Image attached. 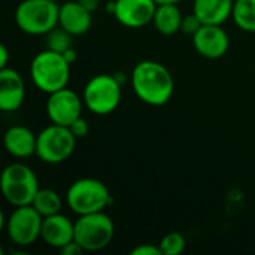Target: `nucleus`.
Masks as SVG:
<instances>
[{
	"mask_svg": "<svg viewBox=\"0 0 255 255\" xmlns=\"http://www.w3.org/2000/svg\"><path fill=\"white\" fill-rule=\"evenodd\" d=\"M203 25V22L199 19V16L193 12L190 15H185L182 18V24H181V31H184L185 34H190V36H194L199 28Z\"/></svg>",
	"mask_w": 255,
	"mask_h": 255,
	"instance_id": "nucleus-23",
	"label": "nucleus"
},
{
	"mask_svg": "<svg viewBox=\"0 0 255 255\" xmlns=\"http://www.w3.org/2000/svg\"><path fill=\"white\" fill-rule=\"evenodd\" d=\"M235 0H194L193 12L203 24L223 25L233 15Z\"/></svg>",
	"mask_w": 255,
	"mask_h": 255,
	"instance_id": "nucleus-17",
	"label": "nucleus"
},
{
	"mask_svg": "<svg viewBox=\"0 0 255 255\" xmlns=\"http://www.w3.org/2000/svg\"><path fill=\"white\" fill-rule=\"evenodd\" d=\"M60 6L54 0H22L15 10L18 28L31 36L48 34L58 25Z\"/></svg>",
	"mask_w": 255,
	"mask_h": 255,
	"instance_id": "nucleus-3",
	"label": "nucleus"
},
{
	"mask_svg": "<svg viewBox=\"0 0 255 255\" xmlns=\"http://www.w3.org/2000/svg\"><path fill=\"white\" fill-rule=\"evenodd\" d=\"M232 18L241 30L255 33V0H235Z\"/></svg>",
	"mask_w": 255,
	"mask_h": 255,
	"instance_id": "nucleus-20",
	"label": "nucleus"
},
{
	"mask_svg": "<svg viewBox=\"0 0 255 255\" xmlns=\"http://www.w3.org/2000/svg\"><path fill=\"white\" fill-rule=\"evenodd\" d=\"M40 239L48 247L61 250L64 245L75 241V223L61 214L45 217L42 221Z\"/></svg>",
	"mask_w": 255,
	"mask_h": 255,
	"instance_id": "nucleus-14",
	"label": "nucleus"
},
{
	"mask_svg": "<svg viewBox=\"0 0 255 255\" xmlns=\"http://www.w3.org/2000/svg\"><path fill=\"white\" fill-rule=\"evenodd\" d=\"M130 255H163L160 247H155L152 244H143L136 247L134 250L130 251Z\"/></svg>",
	"mask_w": 255,
	"mask_h": 255,
	"instance_id": "nucleus-25",
	"label": "nucleus"
},
{
	"mask_svg": "<svg viewBox=\"0 0 255 255\" xmlns=\"http://www.w3.org/2000/svg\"><path fill=\"white\" fill-rule=\"evenodd\" d=\"M76 140L69 127L51 124L37 134L36 155L43 163L60 164L73 154Z\"/></svg>",
	"mask_w": 255,
	"mask_h": 255,
	"instance_id": "nucleus-8",
	"label": "nucleus"
},
{
	"mask_svg": "<svg viewBox=\"0 0 255 255\" xmlns=\"http://www.w3.org/2000/svg\"><path fill=\"white\" fill-rule=\"evenodd\" d=\"M115 226L109 215L94 212L88 215H79L75 221V241L84 248V251H102L114 239Z\"/></svg>",
	"mask_w": 255,
	"mask_h": 255,
	"instance_id": "nucleus-7",
	"label": "nucleus"
},
{
	"mask_svg": "<svg viewBox=\"0 0 255 255\" xmlns=\"http://www.w3.org/2000/svg\"><path fill=\"white\" fill-rule=\"evenodd\" d=\"M43 217L31 206L15 208L6 220V235L9 241L18 247H30L40 239Z\"/></svg>",
	"mask_w": 255,
	"mask_h": 255,
	"instance_id": "nucleus-9",
	"label": "nucleus"
},
{
	"mask_svg": "<svg viewBox=\"0 0 255 255\" xmlns=\"http://www.w3.org/2000/svg\"><path fill=\"white\" fill-rule=\"evenodd\" d=\"M60 253L63 255H81L84 253V248H82L76 241H72V242H69L67 245H64V247L60 250Z\"/></svg>",
	"mask_w": 255,
	"mask_h": 255,
	"instance_id": "nucleus-26",
	"label": "nucleus"
},
{
	"mask_svg": "<svg viewBox=\"0 0 255 255\" xmlns=\"http://www.w3.org/2000/svg\"><path fill=\"white\" fill-rule=\"evenodd\" d=\"M0 188L4 200L13 208H18L31 205L39 191V181L28 166L24 163H12L1 172Z\"/></svg>",
	"mask_w": 255,
	"mask_h": 255,
	"instance_id": "nucleus-4",
	"label": "nucleus"
},
{
	"mask_svg": "<svg viewBox=\"0 0 255 255\" xmlns=\"http://www.w3.org/2000/svg\"><path fill=\"white\" fill-rule=\"evenodd\" d=\"M121 82L112 75H96L93 76L84 88V105L96 115H109L121 103Z\"/></svg>",
	"mask_w": 255,
	"mask_h": 255,
	"instance_id": "nucleus-6",
	"label": "nucleus"
},
{
	"mask_svg": "<svg viewBox=\"0 0 255 255\" xmlns=\"http://www.w3.org/2000/svg\"><path fill=\"white\" fill-rule=\"evenodd\" d=\"M70 63L63 54L45 49L36 54L30 63V78L36 88L51 94L66 88L70 79Z\"/></svg>",
	"mask_w": 255,
	"mask_h": 255,
	"instance_id": "nucleus-2",
	"label": "nucleus"
},
{
	"mask_svg": "<svg viewBox=\"0 0 255 255\" xmlns=\"http://www.w3.org/2000/svg\"><path fill=\"white\" fill-rule=\"evenodd\" d=\"M155 9V0H115L112 15L126 27L140 28L152 22Z\"/></svg>",
	"mask_w": 255,
	"mask_h": 255,
	"instance_id": "nucleus-11",
	"label": "nucleus"
},
{
	"mask_svg": "<svg viewBox=\"0 0 255 255\" xmlns=\"http://www.w3.org/2000/svg\"><path fill=\"white\" fill-rule=\"evenodd\" d=\"M131 87L143 103L163 106L173 94L175 81L166 66L154 60H143L131 72Z\"/></svg>",
	"mask_w": 255,
	"mask_h": 255,
	"instance_id": "nucleus-1",
	"label": "nucleus"
},
{
	"mask_svg": "<svg viewBox=\"0 0 255 255\" xmlns=\"http://www.w3.org/2000/svg\"><path fill=\"white\" fill-rule=\"evenodd\" d=\"M31 206L45 218V217L60 214L63 208V200L57 191L51 188H39L37 194L34 196L31 202Z\"/></svg>",
	"mask_w": 255,
	"mask_h": 255,
	"instance_id": "nucleus-19",
	"label": "nucleus"
},
{
	"mask_svg": "<svg viewBox=\"0 0 255 255\" xmlns=\"http://www.w3.org/2000/svg\"><path fill=\"white\" fill-rule=\"evenodd\" d=\"M63 55H64V58H66L70 64H73V63L76 61V52H75L73 48H70V49H67L66 52H63Z\"/></svg>",
	"mask_w": 255,
	"mask_h": 255,
	"instance_id": "nucleus-29",
	"label": "nucleus"
},
{
	"mask_svg": "<svg viewBox=\"0 0 255 255\" xmlns=\"http://www.w3.org/2000/svg\"><path fill=\"white\" fill-rule=\"evenodd\" d=\"M193 45L202 57L217 60L229 51L230 37L221 25L203 24L193 36Z\"/></svg>",
	"mask_w": 255,
	"mask_h": 255,
	"instance_id": "nucleus-12",
	"label": "nucleus"
},
{
	"mask_svg": "<svg viewBox=\"0 0 255 255\" xmlns=\"http://www.w3.org/2000/svg\"><path fill=\"white\" fill-rule=\"evenodd\" d=\"M179 1H182V0H155V3H157V4H170V3L178 4Z\"/></svg>",
	"mask_w": 255,
	"mask_h": 255,
	"instance_id": "nucleus-30",
	"label": "nucleus"
},
{
	"mask_svg": "<svg viewBox=\"0 0 255 255\" xmlns=\"http://www.w3.org/2000/svg\"><path fill=\"white\" fill-rule=\"evenodd\" d=\"M185 245H187L185 238L179 232H172L161 239L158 247L163 255H179L184 253Z\"/></svg>",
	"mask_w": 255,
	"mask_h": 255,
	"instance_id": "nucleus-22",
	"label": "nucleus"
},
{
	"mask_svg": "<svg viewBox=\"0 0 255 255\" xmlns=\"http://www.w3.org/2000/svg\"><path fill=\"white\" fill-rule=\"evenodd\" d=\"M82 6H85L90 12H94L99 7V0H78Z\"/></svg>",
	"mask_w": 255,
	"mask_h": 255,
	"instance_id": "nucleus-28",
	"label": "nucleus"
},
{
	"mask_svg": "<svg viewBox=\"0 0 255 255\" xmlns=\"http://www.w3.org/2000/svg\"><path fill=\"white\" fill-rule=\"evenodd\" d=\"M69 128L72 130V133L75 134L76 139L85 137V136L88 134V131H90V126H88L87 120H84L82 117H79L78 120H75V121L69 126Z\"/></svg>",
	"mask_w": 255,
	"mask_h": 255,
	"instance_id": "nucleus-24",
	"label": "nucleus"
},
{
	"mask_svg": "<svg viewBox=\"0 0 255 255\" xmlns=\"http://www.w3.org/2000/svg\"><path fill=\"white\" fill-rule=\"evenodd\" d=\"M93 12L82 6L78 0L66 1L60 6L58 25L67 30L73 36L85 34L93 24Z\"/></svg>",
	"mask_w": 255,
	"mask_h": 255,
	"instance_id": "nucleus-15",
	"label": "nucleus"
},
{
	"mask_svg": "<svg viewBox=\"0 0 255 255\" xmlns=\"http://www.w3.org/2000/svg\"><path fill=\"white\" fill-rule=\"evenodd\" d=\"M66 203L76 215H88L105 211L112 203V196L102 181L82 178L69 187Z\"/></svg>",
	"mask_w": 255,
	"mask_h": 255,
	"instance_id": "nucleus-5",
	"label": "nucleus"
},
{
	"mask_svg": "<svg viewBox=\"0 0 255 255\" xmlns=\"http://www.w3.org/2000/svg\"><path fill=\"white\" fill-rule=\"evenodd\" d=\"M25 97L22 76L12 67L0 69V109L13 112L21 108Z\"/></svg>",
	"mask_w": 255,
	"mask_h": 255,
	"instance_id": "nucleus-13",
	"label": "nucleus"
},
{
	"mask_svg": "<svg viewBox=\"0 0 255 255\" xmlns=\"http://www.w3.org/2000/svg\"><path fill=\"white\" fill-rule=\"evenodd\" d=\"M82 106L84 100L66 87L49 94L46 102V115L52 124L69 127L81 117Z\"/></svg>",
	"mask_w": 255,
	"mask_h": 255,
	"instance_id": "nucleus-10",
	"label": "nucleus"
},
{
	"mask_svg": "<svg viewBox=\"0 0 255 255\" xmlns=\"http://www.w3.org/2000/svg\"><path fill=\"white\" fill-rule=\"evenodd\" d=\"M37 136L24 126H13L4 133V148L16 158H27L36 154Z\"/></svg>",
	"mask_w": 255,
	"mask_h": 255,
	"instance_id": "nucleus-16",
	"label": "nucleus"
},
{
	"mask_svg": "<svg viewBox=\"0 0 255 255\" xmlns=\"http://www.w3.org/2000/svg\"><path fill=\"white\" fill-rule=\"evenodd\" d=\"M46 36V48L55 52H66L67 49L72 48V37L73 34H70L67 30H64L63 27L57 25L54 30H51Z\"/></svg>",
	"mask_w": 255,
	"mask_h": 255,
	"instance_id": "nucleus-21",
	"label": "nucleus"
},
{
	"mask_svg": "<svg viewBox=\"0 0 255 255\" xmlns=\"http://www.w3.org/2000/svg\"><path fill=\"white\" fill-rule=\"evenodd\" d=\"M182 12L178 7V4H157L154 18H152V24L157 28V31H160L161 34L166 36H172L175 33H178L181 30V24H182Z\"/></svg>",
	"mask_w": 255,
	"mask_h": 255,
	"instance_id": "nucleus-18",
	"label": "nucleus"
},
{
	"mask_svg": "<svg viewBox=\"0 0 255 255\" xmlns=\"http://www.w3.org/2000/svg\"><path fill=\"white\" fill-rule=\"evenodd\" d=\"M7 61H9V51L6 45H1L0 46V69L7 67Z\"/></svg>",
	"mask_w": 255,
	"mask_h": 255,
	"instance_id": "nucleus-27",
	"label": "nucleus"
}]
</instances>
